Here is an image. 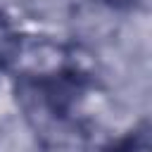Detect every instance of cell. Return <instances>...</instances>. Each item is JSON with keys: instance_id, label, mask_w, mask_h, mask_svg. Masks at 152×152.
<instances>
[{"instance_id": "obj_1", "label": "cell", "mask_w": 152, "mask_h": 152, "mask_svg": "<svg viewBox=\"0 0 152 152\" xmlns=\"http://www.w3.org/2000/svg\"><path fill=\"white\" fill-rule=\"evenodd\" d=\"M83 90L81 76L74 69H59L50 76H40L38 81H28L21 88V95L28 97L31 112L38 109L50 119L64 121L76 102V95Z\"/></svg>"}, {"instance_id": "obj_2", "label": "cell", "mask_w": 152, "mask_h": 152, "mask_svg": "<svg viewBox=\"0 0 152 152\" xmlns=\"http://www.w3.org/2000/svg\"><path fill=\"white\" fill-rule=\"evenodd\" d=\"M21 52V38L19 31L14 28L12 19L0 10V71L10 69Z\"/></svg>"}, {"instance_id": "obj_3", "label": "cell", "mask_w": 152, "mask_h": 152, "mask_svg": "<svg viewBox=\"0 0 152 152\" xmlns=\"http://www.w3.org/2000/svg\"><path fill=\"white\" fill-rule=\"evenodd\" d=\"M107 152H150V126L142 121L133 131H128L124 138L109 145Z\"/></svg>"}, {"instance_id": "obj_4", "label": "cell", "mask_w": 152, "mask_h": 152, "mask_svg": "<svg viewBox=\"0 0 152 152\" xmlns=\"http://www.w3.org/2000/svg\"><path fill=\"white\" fill-rule=\"evenodd\" d=\"M102 2L112 10H131V7L138 5V0H102Z\"/></svg>"}]
</instances>
